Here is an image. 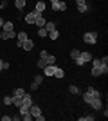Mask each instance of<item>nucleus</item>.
Masks as SVG:
<instances>
[{"label": "nucleus", "mask_w": 108, "mask_h": 121, "mask_svg": "<svg viewBox=\"0 0 108 121\" xmlns=\"http://www.w3.org/2000/svg\"><path fill=\"white\" fill-rule=\"evenodd\" d=\"M9 61H4V65H2V71H7V69H9Z\"/></svg>", "instance_id": "33"}, {"label": "nucleus", "mask_w": 108, "mask_h": 121, "mask_svg": "<svg viewBox=\"0 0 108 121\" xmlns=\"http://www.w3.org/2000/svg\"><path fill=\"white\" fill-rule=\"evenodd\" d=\"M92 98H103V96H101V92H99L96 87L90 85V87L87 89V92L83 94V101H85V103H90V101H92Z\"/></svg>", "instance_id": "2"}, {"label": "nucleus", "mask_w": 108, "mask_h": 121, "mask_svg": "<svg viewBox=\"0 0 108 121\" xmlns=\"http://www.w3.org/2000/svg\"><path fill=\"white\" fill-rule=\"evenodd\" d=\"M83 42L87 43V45H96L97 43V33L96 31H88L83 35Z\"/></svg>", "instance_id": "3"}, {"label": "nucleus", "mask_w": 108, "mask_h": 121, "mask_svg": "<svg viewBox=\"0 0 108 121\" xmlns=\"http://www.w3.org/2000/svg\"><path fill=\"white\" fill-rule=\"evenodd\" d=\"M0 105H2V99H0Z\"/></svg>", "instance_id": "42"}, {"label": "nucleus", "mask_w": 108, "mask_h": 121, "mask_svg": "<svg viewBox=\"0 0 108 121\" xmlns=\"http://www.w3.org/2000/svg\"><path fill=\"white\" fill-rule=\"evenodd\" d=\"M94 119H96V116H90V114H85V116L77 117V121H94Z\"/></svg>", "instance_id": "22"}, {"label": "nucleus", "mask_w": 108, "mask_h": 121, "mask_svg": "<svg viewBox=\"0 0 108 121\" xmlns=\"http://www.w3.org/2000/svg\"><path fill=\"white\" fill-rule=\"evenodd\" d=\"M11 119H13V121H20L22 117H20V116H11Z\"/></svg>", "instance_id": "38"}, {"label": "nucleus", "mask_w": 108, "mask_h": 121, "mask_svg": "<svg viewBox=\"0 0 108 121\" xmlns=\"http://www.w3.org/2000/svg\"><path fill=\"white\" fill-rule=\"evenodd\" d=\"M5 7H7V0H4V2L0 4V9H5Z\"/></svg>", "instance_id": "36"}, {"label": "nucleus", "mask_w": 108, "mask_h": 121, "mask_svg": "<svg viewBox=\"0 0 108 121\" xmlns=\"http://www.w3.org/2000/svg\"><path fill=\"white\" fill-rule=\"evenodd\" d=\"M27 38H29V36H27V33H25V31H20V33L16 35V42H18L16 45H18V47H22V43H24V42H25Z\"/></svg>", "instance_id": "10"}, {"label": "nucleus", "mask_w": 108, "mask_h": 121, "mask_svg": "<svg viewBox=\"0 0 108 121\" xmlns=\"http://www.w3.org/2000/svg\"><path fill=\"white\" fill-rule=\"evenodd\" d=\"M92 58H94V56L90 54V52H79V60H81L83 63H90Z\"/></svg>", "instance_id": "14"}, {"label": "nucleus", "mask_w": 108, "mask_h": 121, "mask_svg": "<svg viewBox=\"0 0 108 121\" xmlns=\"http://www.w3.org/2000/svg\"><path fill=\"white\" fill-rule=\"evenodd\" d=\"M38 89H40V85L34 83V81H31V91H38Z\"/></svg>", "instance_id": "32"}, {"label": "nucleus", "mask_w": 108, "mask_h": 121, "mask_svg": "<svg viewBox=\"0 0 108 121\" xmlns=\"http://www.w3.org/2000/svg\"><path fill=\"white\" fill-rule=\"evenodd\" d=\"M47 54H49V52H47V51H45V49H43V51H41V52H40V58H45V56H47Z\"/></svg>", "instance_id": "37"}, {"label": "nucleus", "mask_w": 108, "mask_h": 121, "mask_svg": "<svg viewBox=\"0 0 108 121\" xmlns=\"http://www.w3.org/2000/svg\"><path fill=\"white\" fill-rule=\"evenodd\" d=\"M41 74L45 76V78H51V76H54V71H56V65H45L43 69H41Z\"/></svg>", "instance_id": "8"}, {"label": "nucleus", "mask_w": 108, "mask_h": 121, "mask_svg": "<svg viewBox=\"0 0 108 121\" xmlns=\"http://www.w3.org/2000/svg\"><path fill=\"white\" fill-rule=\"evenodd\" d=\"M88 105L92 107L94 110H101V108H103V98H92V101H90Z\"/></svg>", "instance_id": "5"}, {"label": "nucleus", "mask_w": 108, "mask_h": 121, "mask_svg": "<svg viewBox=\"0 0 108 121\" xmlns=\"http://www.w3.org/2000/svg\"><path fill=\"white\" fill-rule=\"evenodd\" d=\"M29 114H31L32 117H36V116H40V114H41V108L38 105H31V107H29Z\"/></svg>", "instance_id": "15"}, {"label": "nucleus", "mask_w": 108, "mask_h": 121, "mask_svg": "<svg viewBox=\"0 0 108 121\" xmlns=\"http://www.w3.org/2000/svg\"><path fill=\"white\" fill-rule=\"evenodd\" d=\"M45 65H47V63H45V60H41V58H40L38 61H36V67H38V69H43Z\"/></svg>", "instance_id": "31"}, {"label": "nucleus", "mask_w": 108, "mask_h": 121, "mask_svg": "<svg viewBox=\"0 0 108 121\" xmlns=\"http://www.w3.org/2000/svg\"><path fill=\"white\" fill-rule=\"evenodd\" d=\"M41 60H45L47 65H56V60H58V58H56L54 54H47L45 58H41Z\"/></svg>", "instance_id": "16"}, {"label": "nucleus", "mask_w": 108, "mask_h": 121, "mask_svg": "<svg viewBox=\"0 0 108 121\" xmlns=\"http://www.w3.org/2000/svg\"><path fill=\"white\" fill-rule=\"evenodd\" d=\"M2 65H4V61H2V58H0V71H2Z\"/></svg>", "instance_id": "39"}, {"label": "nucleus", "mask_w": 108, "mask_h": 121, "mask_svg": "<svg viewBox=\"0 0 108 121\" xmlns=\"http://www.w3.org/2000/svg\"><path fill=\"white\" fill-rule=\"evenodd\" d=\"M47 35H49V33H47L45 27H38V36H40V38H47Z\"/></svg>", "instance_id": "24"}, {"label": "nucleus", "mask_w": 108, "mask_h": 121, "mask_svg": "<svg viewBox=\"0 0 108 121\" xmlns=\"http://www.w3.org/2000/svg\"><path fill=\"white\" fill-rule=\"evenodd\" d=\"M54 2H60V0H51V4H54Z\"/></svg>", "instance_id": "41"}, {"label": "nucleus", "mask_w": 108, "mask_h": 121, "mask_svg": "<svg viewBox=\"0 0 108 121\" xmlns=\"http://www.w3.org/2000/svg\"><path fill=\"white\" fill-rule=\"evenodd\" d=\"M54 76H56L58 80H63V76H65V71H63V69H60V67H56V71H54Z\"/></svg>", "instance_id": "21"}, {"label": "nucleus", "mask_w": 108, "mask_h": 121, "mask_svg": "<svg viewBox=\"0 0 108 121\" xmlns=\"http://www.w3.org/2000/svg\"><path fill=\"white\" fill-rule=\"evenodd\" d=\"M79 52H81V51H77V49H72V51H70V58H72V60H76L77 56H79Z\"/></svg>", "instance_id": "30"}, {"label": "nucleus", "mask_w": 108, "mask_h": 121, "mask_svg": "<svg viewBox=\"0 0 108 121\" xmlns=\"http://www.w3.org/2000/svg\"><path fill=\"white\" fill-rule=\"evenodd\" d=\"M34 119H38V121H45V116H43V114H40V116H36Z\"/></svg>", "instance_id": "34"}, {"label": "nucleus", "mask_w": 108, "mask_h": 121, "mask_svg": "<svg viewBox=\"0 0 108 121\" xmlns=\"http://www.w3.org/2000/svg\"><path fill=\"white\" fill-rule=\"evenodd\" d=\"M68 92H70V94H79V87L77 85H68Z\"/></svg>", "instance_id": "25"}, {"label": "nucleus", "mask_w": 108, "mask_h": 121, "mask_svg": "<svg viewBox=\"0 0 108 121\" xmlns=\"http://www.w3.org/2000/svg\"><path fill=\"white\" fill-rule=\"evenodd\" d=\"M2 103H4V105H13V96H5L4 99H2Z\"/></svg>", "instance_id": "28"}, {"label": "nucleus", "mask_w": 108, "mask_h": 121, "mask_svg": "<svg viewBox=\"0 0 108 121\" xmlns=\"http://www.w3.org/2000/svg\"><path fill=\"white\" fill-rule=\"evenodd\" d=\"M2 25H4V20H2V18H0V29H2Z\"/></svg>", "instance_id": "40"}, {"label": "nucleus", "mask_w": 108, "mask_h": 121, "mask_svg": "<svg viewBox=\"0 0 108 121\" xmlns=\"http://www.w3.org/2000/svg\"><path fill=\"white\" fill-rule=\"evenodd\" d=\"M38 16H41V13H38V11H31V13H27V15H25V22H27V24H34Z\"/></svg>", "instance_id": "7"}, {"label": "nucleus", "mask_w": 108, "mask_h": 121, "mask_svg": "<svg viewBox=\"0 0 108 121\" xmlns=\"http://www.w3.org/2000/svg\"><path fill=\"white\" fill-rule=\"evenodd\" d=\"M43 78H45L43 74H36V76H34V80H32V81H34V83H38V85H41V81H43Z\"/></svg>", "instance_id": "27"}, {"label": "nucleus", "mask_w": 108, "mask_h": 121, "mask_svg": "<svg viewBox=\"0 0 108 121\" xmlns=\"http://www.w3.org/2000/svg\"><path fill=\"white\" fill-rule=\"evenodd\" d=\"M2 121H11V116H7V114H4V116H2Z\"/></svg>", "instance_id": "35"}, {"label": "nucleus", "mask_w": 108, "mask_h": 121, "mask_svg": "<svg viewBox=\"0 0 108 121\" xmlns=\"http://www.w3.org/2000/svg\"><path fill=\"white\" fill-rule=\"evenodd\" d=\"M20 117H22L24 121H31V119H34V117H32L29 112H25V114H20Z\"/></svg>", "instance_id": "29"}, {"label": "nucleus", "mask_w": 108, "mask_h": 121, "mask_svg": "<svg viewBox=\"0 0 108 121\" xmlns=\"http://www.w3.org/2000/svg\"><path fill=\"white\" fill-rule=\"evenodd\" d=\"M108 72V63H104L101 58H92V72L90 74L94 78H97V76H103Z\"/></svg>", "instance_id": "1"}, {"label": "nucleus", "mask_w": 108, "mask_h": 121, "mask_svg": "<svg viewBox=\"0 0 108 121\" xmlns=\"http://www.w3.org/2000/svg\"><path fill=\"white\" fill-rule=\"evenodd\" d=\"M24 94H25V91H24L22 87H16L15 91H13V99H22Z\"/></svg>", "instance_id": "13"}, {"label": "nucleus", "mask_w": 108, "mask_h": 121, "mask_svg": "<svg viewBox=\"0 0 108 121\" xmlns=\"http://www.w3.org/2000/svg\"><path fill=\"white\" fill-rule=\"evenodd\" d=\"M45 18H43V16H38V18H36V22H34V25L36 27H43V25H45Z\"/></svg>", "instance_id": "23"}, {"label": "nucleus", "mask_w": 108, "mask_h": 121, "mask_svg": "<svg viewBox=\"0 0 108 121\" xmlns=\"http://www.w3.org/2000/svg\"><path fill=\"white\" fill-rule=\"evenodd\" d=\"M0 38L2 40H11V38H16V33L15 31H0Z\"/></svg>", "instance_id": "9"}, {"label": "nucleus", "mask_w": 108, "mask_h": 121, "mask_svg": "<svg viewBox=\"0 0 108 121\" xmlns=\"http://www.w3.org/2000/svg\"><path fill=\"white\" fill-rule=\"evenodd\" d=\"M2 29L4 31H15V24H13V22H4Z\"/></svg>", "instance_id": "20"}, {"label": "nucleus", "mask_w": 108, "mask_h": 121, "mask_svg": "<svg viewBox=\"0 0 108 121\" xmlns=\"http://www.w3.org/2000/svg\"><path fill=\"white\" fill-rule=\"evenodd\" d=\"M32 105V96L31 94H24V98H22V107H31ZM18 108H20V107H18Z\"/></svg>", "instance_id": "12"}, {"label": "nucleus", "mask_w": 108, "mask_h": 121, "mask_svg": "<svg viewBox=\"0 0 108 121\" xmlns=\"http://www.w3.org/2000/svg\"><path fill=\"white\" fill-rule=\"evenodd\" d=\"M25 4H27V0H15V7L18 11H22L24 7H25Z\"/></svg>", "instance_id": "18"}, {"label": "nucleus", "mask_w": 108, "mask_h": 121, "mask_svg": "<svg viewBox=\"0 0 108 121\" xmlns=\"http://www.w3.org/2000/svg\"><path fill=\"white\" fill-rule=\"evenodd\" d=\"M22 49H24V51H27V52L34 49V42H32V38H27V40L24 42V43H22Z\"/></svg>", "instance_id": "11"}, {"label": "nucleus", "mask_w": 108, "mask_h": 121, "mask_svg": "<svg viewBox=\"0 0 108 121\" xmlns=\"http://www.w3.org/2000/svg\"><path fill=\"white\" fill-rule=\"evenodd\" d=\"M49 38H51V40H58V38H60V31H58V29L49 31Z\"/></svg>", "instance_id": "19"}, {"label": "nucleus", "mask_w": 108, "mask_h": 121, "mask_svg": "<svg viewBox=\"0 0 108 121\" xmlns=\"http://www.w3.org/2000/svg\"><path fill=\"white\" fill-rule=\"evenodd\" d=\"M52 5V11H56V13H60V11H67V2H63V0H60V2H54Z\"/></svg>", "instance_id": "6"}, {"label": "nucleus", "mask_w": 108, "mask_h": 121, "mask_svg": "<svg viewBox=\"0 0 108 121\" xmlns=\"http://www.w3.org/2000/svg\"><path fill=\"white\" fill-rule=\"evenodd\" d=\"M43 27H45V29H47V33H49V31L56 29V24H54V22H45V25H43Z\"/></svg>", "instance_id": "26"}, {"label": "nucleus", "mask_w": 108, "mask_h": 121, "mask_svg": "<svg viewBox=\"0 0 108 121\" xmlns=\"http://www.w3.org/2000/svg\"><path fill=\"white\" fill-rule=\"evenodd\" d=\"M74 2H76L77 11H79L81 15H85V13H88V11H90V5L87 4V0H74Z\"/></svg>", "instance_id": "4"}, {"label": "nucleus", "mask_w": 108, "mask_h": 121, "mask_svg": "<svg viewBox=\"0 0 108 121\" xmlns=\"http://www.w3.org/2000/svg\"><path fill=\"white\" fill-rule=\"evenodd\" d=\"M45 7H47L45 2H43V0H38V2H36V5H34V11H38V13H43V11H45Z\"/></svg>", "instance_id": "17"}]
</instances>
